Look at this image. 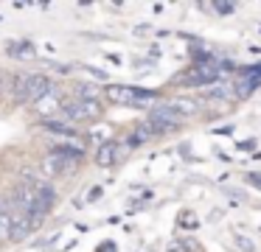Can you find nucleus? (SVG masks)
<instances>
[{
	"label": "nucleus",
	"mask_w": 261,
	"mask_h": 252,
	"mask_svg": "<svg viewBox=\"0 0 261 252\" xmlns=\"http://www.w3.org/2000/svg\"><path fill=\"white\" fill-rule=\"evenodd\" d=\"M9 56L12 59H34L37 56V48L29 42V39H14V42H9Z\"/></svg>",
	"instance_id": "nucleus-7"
},
{
	"label": "nucleus",
	"mask_w": 261,
	"mask_h": 252,
	"mask_svg": "<svg viewBox=\"0 0 261 252\" xmlns=\"http://www.w3.org/2000/svg\"><path fill=\"white\" fill-rule=\"evenodd\" d=\"M216 11H219V14H227V11H233V6H227V3L222 6V3H219V6H216Z\"/></svg>",
	"instance_id": "nucleus-17"
},
{
	"label": "nucleus",
	"mask_w": 261,
	"mask_h": 252,
	"mask_svg": "<svg viewBox=\"0 0 261 252\" xmlns=\"http://www.w3.org/2000/svg\"><path fill=\"white\" fill-rule=\"evenodd\" d=\"M82 157H85V151H82L79 146H57V149H51L45 154V160H42V171H45L48 177L73 174L76 168H79Z\"/></svg>",
	"instance_id": "nucleus-1"
},
{
	"label": "nucleus",
	"mask_w": 261,
	"mask_h": 252,
	"mask_svg": "<svg viewBox=\"0 0 261 252\" xmlns=\"http://www.w3.org/2000/svg\"><path fill=\"white\" fill-rule=\"evenodd\" d=\"M0 205H3V199H0Z\"/></svg>",
	"instance_id": "nucleus-20"
},
{
	"label": "nucleus",
	"mask_w": 261,
	"mask_h": 252,
	"mask_svg": "<svg viewBox=\"0 0 261 252\" xmlns=\"http://www.w3.org/2000/svg\"><path fill=\"white\" fill-rule=\"evenodd\" d=\"M98 115H101V104H98V101H70V104L62 106V118L70 123L96 121Z\"/></svg>",
	"instance_id": "nucleus-4"
},
{
	"label": "nucleus",
	"mask_w": 261,
	"mask_h": 252,
	"mask_svg": "<svg viewBox=\"0 0 261 252\" xmlns=\"http://www.w3.org/2000/svg\"><path fill=\"white\" fill-rule=\"evenodd\" d=\"M6 241H12V210L3 202L0 205V244H6Z\"/></svg>",
	"instance_id": "nucleus-9"
},
{
	"label": "nucleus",
	"mask_w": 261,
	"mask_h": 252,
	"mask_svg": "<svg viewBox=\"0 0 261 252\" xmlns=\"http://www.w3.org/2000/svg\"><path fill=\"white\" fill-rule=\"evenodd\" d=\"M0 87H3V76H0Z\"/></svg>",
	"instance_id": "nucleus-18"
},
{
	"label": "nucleus",
	"mask_w": 261,
	"mask_h": 252,
	"mask_svg": "<svg viewBox=\"0 0 261 252\" xmlns=\"http://www.w3.org/2000/svg\"><path fill=\"white\" fill-rule=\"evenodd\" d=\"M42 126H45L48 132H54V134H68V137H70V134H76L73 129H70V123H59V121H45V123H42Z\"/></svg>",
	"instance_id": "nucleus-12"
},
{
	"label": "nucleus",
	"mask_w": 261,
	"mask_h": 252,
	"mask_svg": "<svg viewBox=\"0 0 261 252\" xmlns=\"http://www.w3.org/2000/svg\"><path fill=\"white\" fill-rule=\"evenodd\" d=\"M113 162H118V143H104L101 149L96 151V165H101V168H110Z\"/></svg>",
	"instance_id": "nucleus-8"
},
{
	"label": "nucleus",
	"mask_w": 261,
	"mask_h": 252,
	"mask_svg": "<svg viewBox=\"0 0 261 252\" xmlns=\"http://www.w3.org/2000/svg\"><path fill=\"white\" fill-rule=\"evenodd\" d=\"M169 252H177V249H169Z\"/></svg>",
	"instance_id": "nucleus-19"
},
{
	"label": "nucleus",
	"mask_w": 261,
	"mask_h": 252,
	"mask_svg": "<svg viewBox=\"0 0 261 252\" xmlns=\"http://www.w3.org/2000/svg\"><path fill=\"white\" fill-rule=\"evenodd\" d=\"M236 244H239V249H244V252H253V249H255V244H253L250 238H244V235H239Z\"/></svg>",
	"instance_id": "nucleus-15"
},
{
	"label": "nucleus",
	"mask_w": 261,
	"mask_h": 252,
	"mask_svg": "<svg viewBox=\"0 0 261 252\" xmlns=\"http://www.w3.org/2000/svg\"><path fill=\"white\" fill-rule=\"evenodd\" d=\"M51 78L42 76V73H31V76H25L23 81V90H20V104H37L40 98H45L48 93H51Z\"/></svg>",
	"instance_id": "nucleus-3"
},
{
	"label": "nucleus",
	"mask_w": 261,
	"mask_h": 252,
	"mask_svg": "<svg viewBox=\"0 0 261 252\" xmlns=\"http://www.w3.org/2000/svg\"><path fill=\"white\" fill-rule=\"evenodd\" d=\"M37 106H40V112H42V115H54V112H59V109H62V101H59V98H57V93L51 90V93H48L45 98H40V101H37Z\"/></svg>",
	"instance_id": "nucleus-10"
},
{
	"label": "nucleus",
	"mask_w": 261,
	"mask_h": 252,
	"mask_svg": "<svg viewBox=\"0 0 261 252\" xmlns=\"http://www.w3.org/2000/svg\"><path fill=\"white\" fill-rule=\"evenodd\" d=\"M31 218H29V213H17V210H12V241H23V238H29V233H31Z\"/></svg>",
	"instance_id": "nucleus-6"
},
{
	"label": "nucleus",
	"mask_w": 261,
	"mask_h": 252,
	"mask_svg": "<svg viewBox=\"0 0 261 252\" xmlns=\"http://www.w3.org/2000/svg\"><path fill=\"white\" fill-rule=\"evenodd\" d=\"M107 98L113 101V104L135 106V104H141V101H149L152 95H149V93H141V90H135V87H124V84H113V87H107Z\"/></svg>",
	"instance_id": "nucleus-5"
},
{
	"label": "nucleus",
	"mask_w": 261,
	"mask_h": 252,
	"mask_svg": "<svg viewBox=\"0 0 261 252\" xmlns=\"http://www.w3.org/2000/svg\"><path fill=\"white\" fill-rule=\"evenodd\" d=\"M177 249H182V252H199V246H197V241H194V238H180Z\"/></svg>",
	"instance_id": "nucleus-14"
},
{
	"label": "nucleus",
	"mask_w": 261,
	"mask_h": 252,
	"mask_svg": "<svg viewBox=\"0 0 261 252\" xmlns=\"http://www.w3.org/2000/svg\"><path fill=\"white\" fill-rule=\"evenodd\" d=\"M208 98H233V87H230V84H225V87L208 90Z\"/></svg>",
	"instance_id": "nucleus-13"
},
{
	"label": "nucleus",
	"mask_w": 261,
	"mask_h": 252,
	"mask_svg": "<svg viewBox=\"0 0 261 252\" xmlns=\"http://www.w3.org/2000/svg\"><path fill=\"white\" fill-rule=\"evenodd\" d=\"M171 106H174V109L182 115V121H186L188 115H194V112H197V104H194L191 98H174V101H171Z\"/></svg>",
	"instance_id": "nucleus-11"
},
{
	"label": "nucleus",
	"mask_w": 261,
	"mask_h": 252,
	"mask_svg": "<svg viewBox=\"0 0 261 252\" xmlns=\"http://www.w3.org/2000/svg\"><path fill=\"white\" fill-rule=\"evenodd\" d=\"M146 123H149V129H152V134H166V132H174V129L182 126V115L171 104H160V106H152V109H149Z\"/></svg>",
	"instance_id": "nucleus-2"
},
{
	"label": "nucleus",
	"mask_w": 261,
	"mask_h": 252,
	"mask_svg": "<svg viewBox=\"0 0 261 252\" xmlns=\"http://www.w3.org/2000/svg\"><path fill=\"white\" fill-rule=\"evenodd\" d=\"M247 182H253L255 188H261V174H247Z\"/></svg>",
	"instance_id": "nucleus-16"
}]
</instances>
